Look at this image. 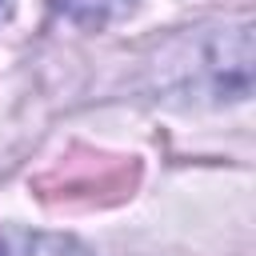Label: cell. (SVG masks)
Returning <instances> with one entry per match:
<instances>
[{"instance_id":"1","label":"cell","mask_w":256,"mask_h":256,"mask_svg":"<svg viewBox=\"0 0 256 256\" xmlns=\"http://www.w3.org/2000/svg\"><path fill=\"white\" fill-rule=\"evenodd\" d=\"M0 256H88V252H84V244L72 240V236L0 228Z\"/></svg>"},{"instance_id":"2","label":"cell","mask_w":256,"mask_h":256,"mask_svg":"<svg viewBox=\"0 0 256 256\" xmlns=\"http://www.w3.org/2000/svg\"><path fill=\"white\" fill-rule=\"evenodd\" d=\"M52 4L60 16H68L80 28H104L132 8V0H52Z\"/></svg>"}]
</instances>
